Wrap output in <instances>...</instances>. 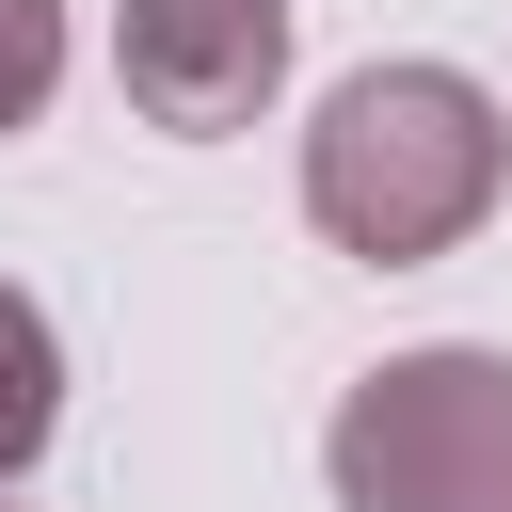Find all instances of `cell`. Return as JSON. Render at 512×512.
<instances>
[{
  "instance_id": "cell-1",
  "label": "cell",
  "mask_w": 512,
  "mask_h": 512,
  "mask_svg": "<svg viewBox=\"0 0 512 512\" xmlns=\"http://www.w3.org/2000/svg\"><path fill=\"white\" fill-rule=\"evenodd\" d=\"M496 176H512V128L464 64H352L304 128V224L336 256H384V272L480 240Z\"/></svg>"
},
{
  "instance_id": "cell-2",
  "label": "cell",
  "mask_w": 512,
  "mask_h": 512,
  "mask_svg": "<svg viewBox=\"0 0 512 512\" xmlns=\"http://www.w3.org/2000/svg\"><path fill=\"white\" fill-rule=\"evenodd\" d=\"M320 480H336V512H496L512 496V352H480V336L384 352L336 400Z\"/></svg>"
},
{
  "instance_id": "cell-3",
  "label": "cell",
  "mask_w": 512,
  "mask_h": 512,
  "mask_svg": "<svg viewBox=\"0 0 512 512\" xmlns=\"http://www.w3.org/2000/svg\"><path fill=\"white\" fill-rule=\"evenodd\" d=\"M112 80H128L144 128L224 144L288 80V0H112Z\"/></svg>"
},
{
  "instance_id": "cell-4",
  "label": "cell",
  "mask_w": 512,
  "mask_h": 512,
  "mask_svg": "<svg viewBox=\"0 0 512 512\" xmlns=\"http://www.w3.org/2000/svg\"><path fill=\"white\" fill-rule=\"evenodd\" d=\"M48 432H64V336H48L32 288H0V480H16Z\"/></svg>"
},
{
  "instance_id": "cell-5",
  "label": "cell",
  "mask_w": 512,
  "mask_h": 512,
  "mask_svg": "<svg viewBox=\"0 0 512 512\" xmlns=\"http://www.w3.org/2000/svg\"><path fill=\"white\" fill-rule=\"evenodd\" d=\"M64 80V0H0V128H32Z\"/></svg>"
},
{
  "instance_id": "cell-6",
  "label": "cell",
  "mask_w": 512,
  "mask_h": 512,
  "mask_svg": "<svg viewBox=\"0 0 512 512\" xmlns=\"http://www.w3.org/2000/svg\"><path fill=\"white\" fill-rule=\"evenodd\" d=\"M496 512H512V496H496Z\"/></svg>"
}]
</instances>
